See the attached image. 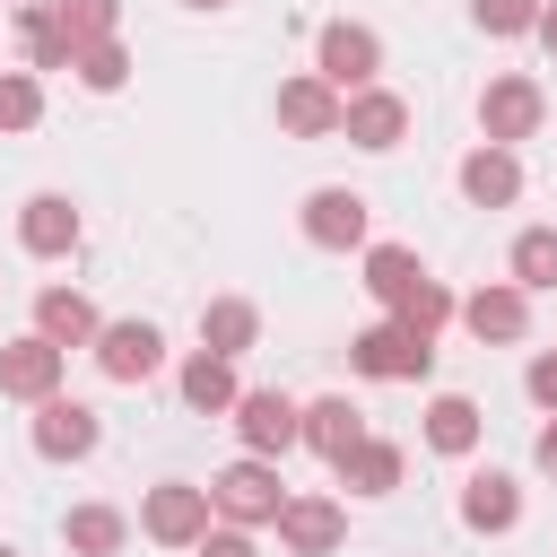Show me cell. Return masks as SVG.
<instances>
[{"mask_svg":"<svg viewBox=\"0 0 557 557\" xmlns=\"http://www.w3.org/2000/svg\"><path fill=\"white\" fill-rule=\"evenodd\" d=\"M348 366H357L366 383H426V374H435V339L383 313V322H366V331L348 339Z\"/></svg>","mask_w":557,"mask_h":557,"instance_id":"obj_1","label":"cell"},{"mask_svg":"<svg viewBox=\"0 0 557 557\" xmlns=\"http://www.w3.org/2000/svg\"><path fill=\"white\" fill-rule=\"evenodd\" d=\"M209 505H218V522H244V531H261V522H278V505H287V479H278V461H270V453H244V461H226V470L209 479Z\"/></svg>","mask_w":557,"mask_h":557,"instance_id":"obj_2","label":"cell"},{"mask_svg":"<svg viewBox=\"0 0 557 557\" xmlns=\"http://www.w3.org/2000/svg\"><path fill=\"white\" fill-rule=\"evenodd\" d=\"M313 78H331L339 96L374 87V78H383V44H374V26H357V17H331V26H322V44H313Z\"/></svg>","mask_w":557,"mask_h":557,"instance_id":"obj_3","label":"cell"},{"mask_svg":"<svg viewBox=\"0 0 557 557\" xmlns=\"http://www.w3.org/2000/svg\"><path fill=\"white\" fill-rule=\"evenodd\" d=\"M209 522H218V505H209V487H191V479H165V487H148V505H139V531H148L157 548H200Z\"/></svg>","mask_w":557,"mask_h":557,"instance_id":"obj_4","label":"cell"},{"mask_svg":"<svg viewBox=\"0 0 557 557\" xmlns=\"http://www.w3.org/2000/svg\"><path fill=\"white\" fill-rule=\"evenodd\" d=\"M540 113H548V96H540V78H522V70L487 78V96H479V131H487L496 148L531 139V131H540Z\"/></svg>","mask_w":557,"mask_h":557,"instance_id":"obj_5","label":"cell"},{"mask_svg":"<svg viewBox=\"0 0 557 557\" xmlns=\"http://www.w3.org/2000/svg\"><path fill=\"white\" fill-rule=\"evenodd\" d=\"M366 235H374V218H366V191H339V183H322V191L305 200V244H313V252H366Z\"/></svg>","mask_w":557,"mask_h":557,"instance_id":"obj_6","label":"cell"},{"mask_svg":"<svg viewBox=\"0 0 557 557\" xmlns=\"http://www.w3.org/2000/svg\"><path fill=\"white\" fill-rule=\"evenodd\" d=\"M235 435H244V453H296L305 444V409L287 400V392H235Z\"/></svg>","mask_w":557,"mask_h":557,"instance_id":"obj_7","label":"cell"},{"mask_svg":"<svg viewBox=\"0 0 557 557\" xmlns=\"http://www.w3.org/2000/svg\"><path fill=\"white\" fill-rule=\"evenodd\" d=\"M96 444H104V418H96L87 400H70V392L35 400V453H44V461H87Z\"/></svg>","mask_w":557,"mask_h":557,"instance_id":"obj_8","label":"cell"},{"mask_svg":"<svg viewBox=\"0 0 557 557\" xmlns=\"http://www.w3.org/2000/svg\"><path fill=\"white\" fill-rule=\"evenodd\" d=\"M61 374H70V348H52L44 331H26V339L0 348V392H9V400H52Z\"/></svg>","mask_w":557,"mask_h":557,"instance_id":"obj_9","label":"cell"},{"mask_svg":"<svg viewBox=\"0 0 557 557\" xmlns=\"http://www.w3.org/2000/svg\"><path fill=\"white\" fill-rule=\"evenodd\" d=\"M96 366H104L113 383H148V374L165 366V331H157V322H104V331H96Z\"/></svg>","mask_w":557,"mask_h":557,"instance_id":"obj_10","label":"cell"},{"mask_svg":"<svg viewBox=\"0 0 557 557\" xmlns=\"http://www.w3.org/2000/svg\"><path fill=\"white\" fill-rule=\"evenodd\" d=\"M270 531H278V548H296V557H331L339 531H348V513H339V496H287Z\"/></svg>","mask_w":557,"mask_h":557,"instance_id":"obj_11","label":"cell"},{"mask_svg":"<svg viewBox=\"0 0 557 557\" xmlns=\"http://www.w3.org/2000/svg\"><path fill=\"white\" fill-rule=\"evenodd\" d=\"M461 322H470V339H496V348H513V339L531 331V287H513V278H496V287H479V296H461Z\"/></svg>","mask_w":557,"mask_h":557,"instance_id":"obj_12","label":"cell"},{"mask_svg":"<svg viewBox=\"0 0 557 557\" xmlns=\"http://www.w3.org/2000/svg\"><path fill=\"white\" fill-rule=\"evenodd\" d=\"M339 113H348V96H339L331 78H287V87H278V122H287L296 139H339Z\"/></svg>","mask_w":557,"mask_h":557,"instance_id":"obj_13","label":"cell"},{"mask_svg":"<svg viewBox=\"0 0 557 557\" xmlns=\"http://www.w3.org/2000/svg\"><path fill=\"white\" fill-rule=\"evenodd\" d=\"M17 244H26L35 261H70V252H78V209H70L61 191H35V200L17 209Z\"/></svg>","mask_w":557,"mask_h":557,"instance_id":"obj_14","label":"cell"},{"mask_svg":"<svg viewBox=\"0 0 557 557\" xmlns=\"http://www.w3.org/2000/svg\"><path fill=\"white\" fill-rule=\"evenodd\" d=\"M400 131H409V104L392 87H357L339 113V139H357V148H400Z\"/></svg>","mask_w":557,"mask_h":557,"instance_id":"obj_15","label":"cell"},{"mask_svg":"<svg viewBox=\"0 0 557 557\" xmlns=\"http://www.w3.org/2000/svg\"><path fill=\"white\" fill-rule=\"evenodd\" d=\"M461 200H479V209L522 200V157H513V148H496V139H479V148L461 157Z\"/></svg>","mask_w":557,"mask_h":557,"instance_id":"obj_16","label":"cell"},{"mask_svg":"<svg viewBox=\"0 0 557 557\" xmlns=\"http://www.w3.org/2000/svg\"><path fill=\"white\" fill-rule=\"evenodd\" d=\"M305 444H313L322 461H348V453L366 444V409H357L348 392H322V400H305Z\"/></svg>","mask_w":557,"mask_h":557,"instance_id":"obj_17","label":"cell"},{"mask_svg":"<svg viewBox=\"0 0 557 557\" xmlns=\"http://www.w3.org/2000/svg\"><path fill=\"white\" fill-rule=\"evenodd\" d=\"M35 331H44L52 348H96L104 322H96V305H87L78 287H44V296H35Z\"/></svg>","mask_w":557,"mask_h":557,"instance_id":"obj_18","label":"cell"},{"mask_svg":"<svg viewBox=\"0 0 557 557\" xmlns=\"http://www.w3.org/2000/svg\"><path fill=\"white\" fill-rule=\"evenodd\" d=\"M479 400L470 392H435L426 400V453H444V461H461V453H479Z\"/></svg>","mask_w":557,"mask_h":557,"instance_id":"obj_19","label":"cell"},{"mask_svg":"<svg viewBox=\"0 0 557 557\" xmlns=\"http://www.w3.org/2000/svg\"><path fill=\"white\" fill-rule=\"evenodd\" d=\"M461 522H470V531H513V522H522V487H513L505 470H470V479H461Z\"/></svg>","mask_w":557,"mask_h":557,"instance_id":"obj_20","label":"cell"},{"mask_svg":"<svg viewBox=\"0 0 557 557\" xmlns=\"http://www.w3.org/2000/svg\"><path fill=\"white\" fill-rule=\"evenodd\" d=\"M252 339H261V305H252V296H209V305H200V348L244 357Z\"/></svg>","mask_w":557,"mask_h":557,"instance_id":"obj_21","label":"cell"},{"mask_svg":"<svg viewBox=\"0 0 557 557\" xmlns=\"http://www.w3.org/2000/svg\"><path fill=\"white\" fill-rule=\"evenodd\" d=\"M174 383H183V400H191L200 418H218V409H235V392H244V383H235V357H218V348H191Z\"/></svg>","mask_w":557,"mask_h":557,"instance_id":"obj_22","label":"cell"},{"mask_svg":"<svg viewBox=\"0 0 557 557\" xmlns=\"http://www.w3.org/2000/svg\"><path fill=\"white\" fill-rule=\"evenodd\" d=\"M17 44H26V70H70V61H78V44H70V26H61L52 0L17 9Z\"/></svg>","mask_w":557,"mask_h":557,"instance_id":"obj_23","label":"cell"},{"mask_svg":"<svg viewBox=\"0 0 557 557\" xmlns=\"http://www.w3.org/2000/svg\"><path fill=\"white\" fill-rule=\"evenodd\" d=\"M418 278H426V270H418V252H409V244H366V296H374L383 313H392Z\"/></svg>","mask_w":557,"mask_h":557,"instance_id":"obj_24","label":"cell"},{"mask_svg":"<svg viewBox=\"0 0 557 557\" xmlns=\"http://www.w3.org/2000/svg\"><path fill=\"white\" fill-rule=\"evenodd\" d=\"M339 470V487H357V496H392L400 487V444H383V435H366L348 461H331Z\"/></svg>","mask_w":557,"mask_h":557,"instance_id":"obj_25","label":"cell"},{"mask_svg":"<svg viewBox=\"0 0 557 557\" xmlns=\"http://www.w3.org/2000/svg\"><path fill=\"white\" fill-rule=\"evenodd\" d=\"M61 540H70V557H113V548L131 540V522H122L113 505H70V513H61Z\"/></svg>","mask_w":557,"mask_h":557,"instance_id":"obj_26","label":"cell"},{"mask_svg":"<svg viewBox=\"0 0 557 557\" xmlns=\"http://www.w3.org/2000/svg\"><path fill=\"white\" fill-rule=\"evenodd\" d=\"M513 287H531V296L557 287V226H522L513 235Z\"/></svg>","mask_w":557,"mask_h":557,"instance_id":"obj_27","label":"cell"},{"mask_svg":"<svg viewBox=\"0 0 557 557\" xmlns=\"http://www.w3.org/2000/svg\"><path fill=\"white\" fill-rule=\"evenodd\" d=\"M453 313H461V296H453L444 278H418V287H409V296L392 305V322H409V331H426V339H435V331H444Z\"/></svg>","mask_w":557,"mask_h":557,"instance_id":"obj_28","label":"cell"},{"mask_svg":"<svg viewBox=\"0 0 557 557\" xmlns=\"http://www.w3.org/2000/svg\"><path fill=\"white\" fill-rule=\"evenodd\" d=\"M78 87H96V96H113L122 78H131V52H122V35H104V44H78Z\"/></svg>","mask_w":557,"mask_h":557,"instance_id":"obj_29","label":"cell"},{"mask_svg":"<svg viewBox=\"0 0 557 557\" xmlns=\"http://www.w3.org/2000/svg\"><path fill=\"white\" fill-rule=\"evenodd\" d=\"M44 122V87L35 70H0V131H35Z\"/></svg>","mask_w":557,"mask_h":557,"instance_id":"obj_30","label":"cell"},{"mask_svg":"<svg viewBox=\"0 0 557 557\" xmlns=\"http://www.w3.org/2000/svg\"><path fill=\"white\" fill-rule=\"evenodd\" d=\"M52 9H61L70 44H104V35H122V0H52Z\"/></svg>","mask_w":557,"mask_h":557,"instance_id":"obj_31","label":"cell"},{"mask_svg":"<svg viewBox=\"0 0 557 557\" xmlns=\"http://www.w3.org/2000/svg\"><path fill=\"white\" fill-rule=\"evenodd\" d=\"M540 9H548V0H470L479 35H531V26H540Z\"/></svg>","mask_w":557,"mask_h":557,"instance_id":"obj_32","label":"cell"},{"mask_svg":"<svg viewBox=\"0 0 557 557\" xmlns=\"http://www.w3.org/2000/svg\"><path fill=\"white\" fill-rule=\"evenodd\" d=\"M191 557H261V548H252V531H244V522H209Z\"/></svg>","mask_w":557,"mask_h":557,"instance_id":"obj_33","label":"cell"},{"mask_svg":"<svg viewBox=\"0 0 557 557\" xmlns=\"http://www.w3.org/2000/svg\"><path fill=\"white\" fill-rule=\"evenodd\" d=\"M522 392H531V400H540V409L557 418V348H540V357L522 366Z\"/></svg>","mask_w":557,"mask_h":557,"instance_id":"obj_34","label":"cell"},{"mask_svg":"<svg viewBox=\"0 0 557 557\" xmlns=\"http://www.w3.org/2000/svg\"><path fill=\"white\" fill-rule=\"evenodd\" d=\"M531 461H540V470H548V479H557V418H548V426H540V444H531Z\"/></svg>","mask_w":557,"mask_h":557,"instance_id":"obj_35","label":"cell"},{"mask_svg":"<svg viewBox=\"0 0 557 557\" xmlns=\"http://www.w3.org/2000/svg\"><path fill=\"white\" fill-rule=\"evenodd\" d=\"M531 35H540V44H548V52H557V0H548V9H540V26H531Z\"/></svg>","mask_w":557,"mask_h":557,"instance_id":"obj_36","label":"cell"},{"mask_svg":"<svg viewBox=\"0 0 557 557\" xmlns=\"http://www.w3.org/2000/svg\"><path fill=\"white\" fill-rule=\"evenodd\" d=\"M191 9H226V0H191Z\"/></svg>","mask_w":557,"mask_h":557,"instance_id":"obj_37","label":"cell"},{"mask_svg":"<svg viewBox=\"0 0 557 557\" xmlns=\"http://www.w3.org/2000/svg\"><path fill=\"white\" fill-rule=\"evenodd\" d=\"M0 557H17V548H9V540H0Z\"/></svg>","mask_w":557,"mask_h":557,"instance_id":"obj_38","label":"cell"}]
</instances>
